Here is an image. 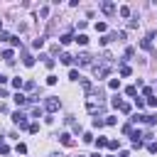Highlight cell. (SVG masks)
<instances>
[{
    "label": "cell",
    "mask_w": 157,
    "mask_h": 157,
    "mask_svg": "<svg viewBox=\"0 0 157 157\" xmlns=\"http://www.w3.org/2000/svg\"><path fill=\"white\" fill-rule=\"evenodd\" d=\"M130 120H132V123H145V115H140V113H137V115H132Z\"/></svg>",
    "instance_id": "obj_25"
},
{
    "label": "cell",
    "mask_w": 157,
    "mask_h": 157,
    "mask_svg": "<svg viewBox=\"0 0 157 157\" xmlns=\"http://www.w3.org/2000/svg\"><path fill=\"white\" fill-rule=\"evenodd\" d=\"M118 110H120V113H130V110H132V105H130V103H125V101H123V103H120V108H118Z\"/></svg>",
    "instance_id": "obj_14"
},
{
    "label": "cell",
    "mask_w": 157,
    "mask_h": 157,
    "mask_svg": "<svg viewBox=\"0 0 157 157\" xmlns=\"http://www.w3.org/2000/svg\"><path fill=\"white\" fill-rule=\"evenodd\" d=\"M22 64H25V66H34V56L25 54V56H22Z\"/></svg>",
    "instance_id": "obj_10"
},
{
    "label": "cell",
    "mask_w": 157,
    "mask_h": 157,
    "mask_svg": "<svg viewBox=\"0 0 157 157\" xmlns=\"http://www.w3.org/2000/svg\"><path fill=\"white\" fill-rule=\"evenodd\" d=\"M105 125V120H101V118H93V128H103Z\"/></svg>",
    "instance_id": "obj_26"
},
{
    "label": "cell",
    "mask_w": 157,
    "mask_h": 157,
    "mask_svg": "<svg viewBox=\"0 0 157 157\" xmlns=\"http://www.w3.org/2000/svg\"><path fill=\"white\" fill-rule=\"evenodd\" d=\"M96 29H98V32H105L108 25H105V22H96Z\"/></svg>",
    "instance_id": "obj_23"
},
{
    "label": "cell",
    "mask_w": 157,
    "mask_h": 157,
    "mask_svg": "<svg viewBox=\"0 0 157 157\" xmlns=\"http://www.w3.org/2000/svg\"><path fill=\"white\" fill-rule=\"evenodd\" d=\"M44 108H47V110H49V113H56V110H59V108H61V101H59V98H56V96H49V98H47V101H44Z\"/></svg>",
    "instance_id": "obj_1"
},
{
    "label": "cell",
    "mask_w": 157,
    "mask_h": 157,
    "mask_svg": "<svg viewBox=\"0 0 157 157\" xmlns=\"http://www.w3.org/2000/svg\"><path fill=\"white\" fill-rule=\"evenodd\" d=\"M5 83H7V76H2V74H0V86H5Z\"/></svg>",
    "instance_id": "obj_38"
},
{
    "label": "cell",
    "mask_w": 157,
    "mask_h": 157,
    "mask_svg": "<svg viewBox=\"0 0 157 157\" xmlns=\"http://www.w3.org/2000/svg\"><path fill=\"white\" fill-rule=\"evenodd\" d=\"M10 44H12V47H22V42H20V37H10Z\"/></svg>",
    "instance_id": "obj_24"
},
{
    "label": "cell",
    "mask_w": 157,
    "mask_h": 157,
    "mask_svg": "<svg viewBox=\"0 0 157 157\" xmlns=\"http://www.w3.org/2000/svg\"><path fill=\"white\" fill-rule=\"evenodd\" d=\"M93 71H96L98 78H105L110 74V64H93Z\"/></svg>",
    "instance_id": "obj_3"
},
{
    "label": "cell",
    "mask_w": 157,
    "mask_h": 157,
    "mask_svg": "<svg viewBox=\"0 0 157 157\" xmlns=\"http://www.w3.org/2000/svg\"><path fill=\"white\" fill-rule=\"evenodd\" d=\"M7 152H10V147H7L5 142H0V155H7Z\"/></svg>",
    "instance_id": "obj_34"
},
{
    "label": "cell",
    "mask_w": 157,
    "mask_h": 157,
    "mask_svg": "<svg viewBox=\"0 0 157 157\" xmlns=\"http://www.w3.org/2000/svg\"><path fill=\"white\" fill-rule=\"evenodd\" d=\"M120 157H130V152H125V150H123V152H120Z\"/></svg>",
    "instance_id": "obj_39"
},
{
    "label": "cell",
    "mask_w": 157,
    "mask_h": 157,
    "mask_svg": "<svg viewBox=\"0 0 157 157\" xmlns=\"http://www.w3.org/2000/svg\"><path fill=\"white\" fill-rule=\"evenodd\" d=\"M78 157H83V155H78Z\"/></svg>",
    "instance_id": "obj_42"
},
{
    "label": "cell",
    "mask_w": 157,
    "mask_h": 157,
    "mask_svg": "<svg viewBox=\"0 0 157 157\" xmlns=\"http://www.w3.org/2000/svg\"><path fill=\"white\" fill-rule=\"evenodd\" d=\"M27 130H29V132H39V125H37V123H32V125H29Z\"/></svg>",
    "instance_id": "obj_36"
},
{
    "label": "cell",
    "mask_w": 157,
    "mask_h": 157,
    "mask_svg": "<svg viewBox=\"0 0 157 157\" xmlns=\"http://www.w3.org/2000/svg\"><path fill=\"white\" fill-rule=\"evenodd\" d=\"M74 42H78V44H86V42H88V37H86V34H76V37H74Z\"/></svg>",
    "instance_id": "obj_17"
},
{
    "label": "cell",
    "mask_w": 157,
    "mask_h": 157,
    "mask_svg": "<svg viewBox=\"0 0 157 157\" xmlns=\"http://www.w3.org/2000/svg\"><path fill=\"white\" fill-rule=\"evenodd\" d=\"M12 123H15L17 128H29V123H27V115H25L22 110H15V113H12Z\"/></svg>",
    "instance_id": "obj_2"
},
{
    "label": "cell",
    "mask_w": 157,
    "mask_h": 157,
    "mask_svg": "<svg viewBox=\"0 0 157 157\" xmlns=\"http://www.w3.org/2000/svg\"><path fill=\"white\" fill-rule=\"evenodd\" d=\"M130 74H132V69H130V66H125V64H123V66H120V76H130Z\"/></svg>",
    "instance_id": "obj_18"
},
{
    "label": "cell",
    "mask_w": 157,
    "mask_h": 157,
    "mask_svg": "<svg viewBox=\"0 0 157 157\" xmlns=\"http://www.w3.org/2000/svg\"><path fill=\"white\" fill-rule=\"evenodd\" d=\"M101 10H103L105 15H113V12H115V5H113L110 0H103V2H101Z\"/></svg>",
    "instance_id": "obj_5"
},
{
    "label": "cell",
    "mask_w": 157,
    "mask_h": 157,
    "mask_svg": "<svg viewBox=\"0 0 157 157\" xmlns=\"http://www.w3.org/2000/svg\"><path fill=\"white\" fill-rule=\"evenodd\" d=\"M125 93H128V96H135V93H137V88H135V86H128V88H125Z\"/></svg>",
    "instance_id": "obj_32"
},
{
    "label": "cell",
    "mask_w": 157,
    "mask_h": 157,
    "mask_svg": "<svg viewBox=\"0 0 157 157\" xmlns=\"http://www.w3.org/2000/svg\"><path fill=\"white\" fill-rule=\"evenodd\" d=\"M118 12H120V17H130V7H128V5H123Z\"/></svg>",
    "instance_id": "obj_15"
},
{
    "label": "cell",
    "mask_w": 157,
    "mask_h": 157,
    "mask_svg": "<svg viewBox=\"0 0 157 157\" xmlns=\"http://www.w3.org/2000/svg\"><path fill=\"white\" fill-rule=\"evenodd\" d=\"M91 157H101V155H98V152H96V155H91Z\"/></svg>",
    "instance_id": "obj_40"
},
{
    "label": "cell",
    "mask_w": 157,
    "mask_h": 157,
    "mask_svg": "<svg viewBox=\"0 0 157 157\" xmlns=\"http://www.w3.org/2000/svg\"><path fill=\"white\" fill-rule=\"evenodd\" d=\"M69 78H71V81H81V76H78V71H76V69H71V71H69Z\"/></svg>",
    "instance_id": "obj_19"
},
{
    "label": "cell",
    "mask_w": 157,
    "mask_h": 157,
    "mask_svg": "<svg viewBox=\"0 0 157 157\" xmlns=\"http://www.w3.org/2000/svg\"><path fill=\"white\" fill-rule=\"evenodd\" d=\"M22 88H27V91H34V81H25V86Z\"/></svg>",
    "instance_id": "obj_31"
},
{
    "label": "cell",
    "mask_w": 157,
    "mask_h": 157,
    "mask_svg": "<svg viewBox=\"0 0 157 157\" xmlns=\"http://www.w3.org/2000/svg\"><path fill=\"white\" fill-rule=\"evenodd\" d=\"M15 103L22 108V105H27L29 101H27V96H25V93H20V91H17V93H15Z\"/></svg>",
    "instance_id": "obj_7"
},
{
    "label": "cell",
    "mask_w": 157,
    "mask_h": 157,
    "mask_svg": "<svg viewBox=\"0 0 157 157\" xmlns=\"http://www.w3.org/2000/svg\"><path fill=\"white\" fill-rule=\"evenodd\" d=\"M108 88L118 91V88H120V78H110V81H108Z\"/></svg>",
    "instance_id": "obj_11"
},
{
    "label": "cell",
    "mask_w": 157,
    "mask_h": 157,
    "mask_svg": "<svg viewBox=\"0 0 157 157\" xmlns=\"http://www.w3.org/2000/svg\"><path fill=\"white\" fill-rule=\"evenodd\" d=\"M47 83H49V86H54V83H56V76H54V74H49V76H47Z\"/></svg>",
    "instance_id": "obj_30"
},
{
    "label": "cell",
    "mask_w": 157,
    "mask_h": 157,
    "mask_svg": "<svg viewBox=\"0 0 157 157\" xmlns=\"http://www.w3.org/2000/svg\"><path fill=\"white\" fill-rule=\"evenodd\" d=\"M152 39H155V34L150 32V34H147V37H145V39L140 42V47H142V49H150V47H152Z\"/></svg>",
    "instance_id": "obj_8"
},
{
    "label": "cell",
    "mask_w": 157,
    "mask_h": 157,
    "mask_svg": "<svg viewBox=\"0 0 157 157\" xmlns=\"http://www.w3.org/2000/svg\"><path fill=\"white\" fill-rule=\"evenodd\" d=\"M39 59H44V66L47 69H54V59L52 56H39Z\"/></svg>",
    "instance_id": "obj_13"
},
{
    "label": "cell",
    "mask_w": 157,
    "mask_h": 157,
    "mask_svg": "<svg viewBox=\"0 0 157 157\" xmlns=\"http://www.w3.org/2000/svg\"><path fill=\"white\" fill-rule=\"evenodd\" d=\"M59 42H61V44H69V42H74V37H71V34H61Z\"/></svg>",
    "instance_id": "obj_16"
},
{
    "label": "cell",
    "mask_w": 157,
    "mask_h": 157,
    "mask_svg": "<svg viewBox=\"0 0 157 157\" xmlns=\"http://www.w3.org/2000/svg\"><path fill=\"white\" fill-rule=\"evenodd\" d=\"M96 145H98V147H108V140H105V137H98Z\"/></svg>",
    "instance_id": "obj_27"
},
{
    "label": "cell",
    "mask_w": 157,
    "mask_h": 157,
    "mask_svg": "<svg viewBox=\"0 0 157 157\" xmlns=\"http://www.w3.org/2000/svg\"><path fill=\"white\" fill-rule=\"evenodd\" d=\"M74 61H76L78 66H91V64H93V61H91V54H86V52H83V54H78Z\"/></svg>",
    "instance_id": "obj_4"
},
{
    "label": "cell",
    "mask_w": 157,
    "mask_h": 157,
    "mask_svg": "<svg viewBox=\"0 0 157 157\" xmlns=\"http://www.w3.org/2000/svg\"><path fill=\"white\" fill-rule=\"evenodd\" d=\"M12 86H15V88H17V91H20V88H22V86H25V81H22V78H12Z\"/></svg>",
    "instance_id": "obj_21"
},
{
    "label": "cell",
    "mask_w": 157,
    "mask_h": 157,
    "mask_svg": "<svg viewBox=\"0 0 157 157\" xmlns=\"http://www.w3.org/2000/svg\"><path fill=\"white\" fill-rule=\"evenodd\" d=\"M108 147H110V150H118L120 142H118V140H108Z\"/></svg>",
    "instance_id": "obj_28"
},
{
    "label": "cell",
    "mask_w": 157,
    "mask_h": 157,
    "mask_svg": "<svg viewBox=\"0 0 157 157\" xmlns=\"http://www.w3.org/2000/svg\"><path fill=\"white\" fill-rule=\"evenodd\" d=\"M10 37H12V34H7V32H0V39H2V42H10Z\"/></svg>",
    "instance_id": "obj_35"
},
{
    "label": "cell",
    "mask_w": 157,
    "mask_h": 157,
    "mask_svg": "<svg viewBox=\"0 0 157 157\" xmlns=\"http://www.w3.org/2000/svg\"><path fill=\"white\" fill-rule=\"evenodd\" d=\"M0 32H2V22H0Z\"/></svg>",
    "instance_id": "obj_41"
},
{
    "label": "cell",
    "mask_w": 157,
    "mask_h": 157,
    "mask_svg": "<svg viewBox=\"0 0 157 157\" xmlns=\"http://www.w3.org/2000/svg\"><path fill=\"white\" fill-rule=\"evenodd\" d=\"M120 103H123V101H120V98H118V96H115V98H113V101H110V105H113V108H120Z\"/></svg>",
    "instance_id": "obj_33"
},
{
    "label": "cell",
    "mask_w": 157,
    "mask_h": 157,
    "mask_svg": "<svg viewBox=\"0 0 157 157\" xmlns=\"http://www.w3.org/2000/svg\"><path fill=\"white\" fill-rule=\"evenodd\" d=\"M2 59H5L7 64H15V52H12V49H5V52H2Z\"/></svg>",
    "instance_id": "obj_9"
},
{
    "label": "cell",
    "mask_w": 157,
    "mask_h": 157,
    "mask_svg": "<svg viewBox=\"0 0 157 157\" xmlns=\"http://www.w3.org/2000/svg\"><path fill=\"white\" fill-rule=\"evenodd\" d=\"M15 150H17L20 155H25V152H27V145H22V142H17V147H15Z\"/></svg>",
    "instance_id": "obj_29"
},
{
    "label": "cell",
    "mask_w": 157,
    "mask_h": 157,
    "mask_svg": "<svg viewBox=\"0 0 157 157\" xmlns=\"http://www.w3.org/2000/svg\"><path fill=\"white\" fill-rule=\"evenodd\" d=\"M83 142H93V135L91 132H83Z\"/></svg>",
    "instance_id": "obj_37"
},
{
    "label": "cell",
    "mask_w": 157,
    "mask_h": 157,
    "mask_svg": "<svg viewBox=\"0 0 157 157\" xmlns=\"http://www.w3.org/2000/svg\"><path fill=\"white\" fill-rule=\"evenodd\" d=\"M59 140H61V145H64V147H74V137H71L69 132H61V135H59Z\"/></svg>",
    "instance_id": "obj_6"
},
{
    "label": "cell",
    "mask_w": 157,
    "mask_h": 157,
    "mask_svg": "<svg viewBox=\"0 0 157 157\" xmlns=\"http://www.w3.org/2000/svg\"><path fill=\"white\" fill-rule=\"evenodd\" d=\"M145 123H147V125H155V123H157V115H145Z\"/></svg>",
    "instance_id": "obj_22"
},
{
    "label": "cell",
    "mask_w": 157,
    "mask_h": 157,
    "mask_svg": "<svg viewBox=\"0 0 157 157\" xmlns=\"http://www.w3.org/2000/svg\"><path fill=\"white\" fill-rule=\"evenodd\" d=\"M59 61H61V64H71V61H74V56H71V54H61V56H59Z\"/></svg>",
    "instance_id": "obj_12"
},
{
    "label": "cell",
    "mask_w": 157,
    "mask_h": 157,
    "mask_svg": "<svg viewBox=\"0 0 157 157\" xmlns=\"http://www.w3.org/2000/svg\"><path fill=\"white\" fill-rule=\"evenodd\" d=\"M32 47H34V49H42V47H44V39H42V37H39V39H34V42H32Z\"/></svg>",
    "instance_id": "obj_20"
}]
</instances>
